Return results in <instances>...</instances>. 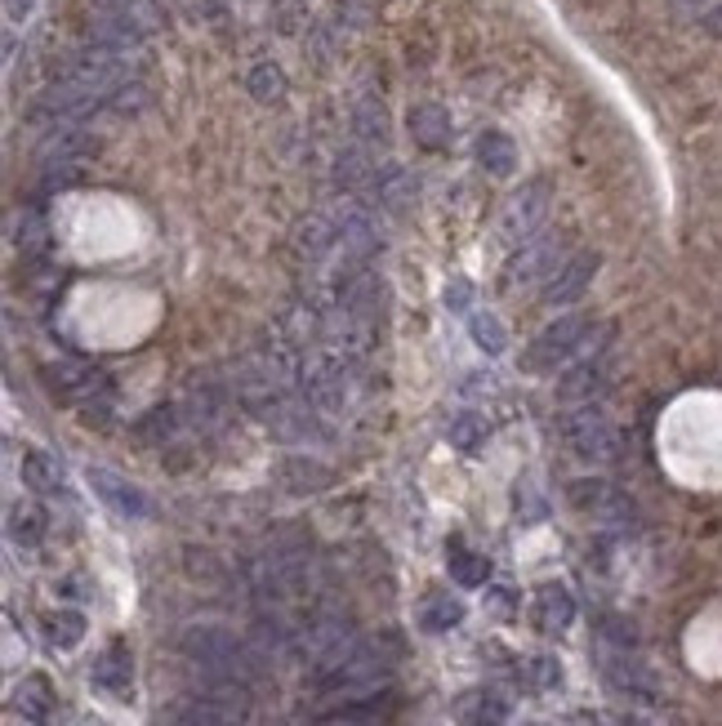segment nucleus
Returning a JSON list of instances; mask_svg holds the SVG:
<instances>
[{
  "instance_id": "1",
  "label": "nucleus",
  "mask_w": 722,
  "mask_h": 726,
  "mask_svg": "<svg viewBox=\"0 0 722 726\" xmlns=\"http://www.w3.org/2000/svg\"><path fill=\"white\" fill-rule=\"evenodd\" d=\"M357 646H361V637H357V628H352V619L343 610H316L308 619V628L294 637V650L312 664L316 681L334 677L357 655Z\"/></svg>"
},
{
  "instance_id": "2",
  "label": "nucleus",
  "mask_w": 722,
  "mask_h": 726,
  "mask_svg": "<svg viewBox=\"0 0 722 726\" xmlns=\"http://www.w3.org/2000/svg\"><path fill=\"white\" fill-rule=\"evenodd\" d=\"M178 650L187 655L192 668L236 673V677H245V681H250V673H254V664H258V655H254L245 641H236L223 624H192V628H183Z\"/></svg>"
},
{
  "instance_id": "3",
  "label": "nucleus",
  "mask_w": 722,
  "mask_h": 726,
  "mask_svg": "<svg viewBox=\"0 0 722 726\" xmlns=\"http://www.w3.org/2000/svg\"><path fill=\"white\" fill-rule=\"evenodd\" d=\"M562 436H566L570 454L584 459V463H611L619 454V432H615V423L606 419V410L597 401L570 405L562 414Z\"/></svg>"
},
{
  "instance_id": "4",
  "label": "nucleus",
  "mask_w": 722,
  "mask_h": 726,
  "mask_svg": "<svg viewBox=\"0 0 722 726\" xmlns=\"http://www.w3.org/2000/svg\"><path fill=\"white\" fill-rule=\"evenodd\" d=\"M588 343H593V325H588V316L570 312V316H557L553 325H544V330L535 334V343L526 347L521 365L535 370V374H553L557 365L575 361Z\"/></svg>"
},
{
  "instance_id": "5",
  "label": "nucleus",
  "mask_w": 722,
  "mask_h": 726,
  "mask_svg": "<svg viewBox=\"0 0 722 726\" xmlns=\"http://www.w3.org/2000/svg\"><path fill=\"white\" fill-rule=\"evenodd\" d=\"M388 681V659L374 650V646H357V655L334 673V677H325L321 686H325V699H334V704H361V699H370L379 686Z\"/></svg>"
},
{
  "instance_id": "6",
  "label": "nucleus",
  "mask_w": 722,
  "mask_h": 726,
  "mask_svg": "<svg viewBox=\"0 0 722 726\" xmlns=\"http://www.w3.org/2000/svg\"><path fill=\"white\" fill-rule=\"evenodd\" d=\"M192 699H201L205 708H214L227 726H241L254 708L250 699V681L236 677V673H209V668H192Z\"/></svg>"
},
{
  "instance_id": "7",
  "label": "nucleus",
  "mask_w": 722,
  "mask_h": 726,
  "mask_svg": "<svg viewBox=\"0 0 722 726\" xmlns=\"http://www.w3.org/2000/svg\"><path fill=\"white\" fill-rule=\"evenodd\" d=\"M597 664H602L606 681H611L619 695L642 699V704L655 699V677H651V668L637 659V646H619V641L597 637Z\"/></svg>"
},
{
  "instance_id": "8",
  "label": "nucleus",
  "mask_w": 722,
  "mask_h": 726,
  "mask_svg": "<svg viewBox=\"0 0 722 726\" xmlns=\"http://www.w3.org/2000/svg\"><path fill=\"white\" fill-rule=\"evenodd\" d=\"M606 379H611V343H588V347L566 365V374H562V383H557V396H562L566 405H584V401H593V396L606 387Z\"/></svg>"
},
{
  "instance_id": "9",
  "label": "nucleus",
  "mask_w": 722,
  "mask_h": 726,
  "mask_svg": "<svg viewBox=\"0 0 722 726\" xmlns=\"http://www.w3.org/2000/svg\"><path fill=\"white\" fill-rule=\"evenodd\" d=\"M330 218H334V227H339L343 258H370V254H379V245H383L379 223H374V214H370L357 196L343 192V196L330 205Z\"/></svg>"
},
{
  "instance_id": "10",
  "label": "nucleus",
  "mask_w": 722,
  "mask_h": 726,
  "mask_svg": "<svg viewBox=\"0 0 722 726\" xmlns=\"http://www.w3.org/2000/svg\"><path fill=\"white\" fill-rule=\"evenodd\" d=\"M566 258H570V254L562 249V236H553V232H535V236L521 241V249L513 254V263H508V281H513V285L548 281Z\"/></svg>"
},
{
  "instance_id": "11",
  "label": "nucleus",
  "mask_w": 722,
  "mask_h": 726,
  "mask_svg": "<svg viewBox=\"0 0 722 726\" xmlns=\"http://www.w3.org/2000/svg\"><path fill=\"white\" fill-rule=\"evenodd\" d=\"M544 214H548V187H544V183H526L521 192L508 196V205H504V214H499V232H504V241H508V245L530 241V236L539 232Z\"/></svg>"
},
{
  "instance_id": "12",
  "label": "nucleus",
  "mask_w": 722,
  "mask_h": 726,
  "mask_svg": "<svg viewBox=\"0 0 722 726\" xmlns=\"http://www.w3.org/2000/svg\"><path fill=\"white\" fill-rule=\"evenodd\" d=\"M597 254L593 249H579V254H570L548 281H544V290H539V298H544V307H570L575 298H584V290L593 285V276H597Z\"/></svg>"
},
{
  "instance_id": "13",
  "label": "nucleus",
  "mask_w": 722,
  "mask_h": 726,
  "mask_svg": "<svg viewBox=\"0 0 722 726\" xmlns=\"http://www.w3.org/2000/svg\"><path fill=\"white\" fill-rule=\"evenodd\" d=\"M294 249H299V258L308 267H330L343 254V241H339V227H334L330 209L325 214H303L294 223Z\"/></svg>"
},
{
  "instance_id": "14",
  "label": "nucleus",
  "mask_w": 722,
  "mask_h": 726,
  "mask_svg": "<svg viewBox=\"0 0 722 726\" xmlns=\"http://www.w3.org/2000/svg\"><path fill=\"white\" fill-rule=\"evenodd\" d=\"M183 419H187L192 428H201V432L223 428V419H227V396H223V387L196 374L192 387H187V396H183Z\"/></svg>"
},
{
  "instance_id": "15",
  "label": "nucleus",
  "mask_w": 722,
  "mask_h": 726,
  "mask_svg": "<svg viewBox=\"0 0 722 726\" xmlns=\"http://www.w3.org/2000/svg\"><path fill=\"white\" fill-rule=\"evenodd\" d=\"M89 485H94V494H98L111 512H120V517H147V494H143L134 481H125L120 472H111V468H89Z\"/></svg>"
},
{
  "instance_id": "16",
  "label": "nucleus",
  "mask_w": 722,
  "mask_h": 726,
  "mask_svg": "<svg viewBox=\"0 0 722 726\" xmlns=\"http://www.w3.org/2000/svg\"><path fill=\"white\" fill-rule=\"evenodd\" d=\"M98 143L76 125V120H67V125H53L49 134H45V143H40V165H76L80 156H89Z\"/></svg>"
},
{
  "instance_id": "17",
  "label": "nucleus",
  "mask_w": 722,
  "mask_h": 726,
  "mask_svg": "<svg viewBox=\"0 0 722 726\" xmlns=\"http://www.w3.org/2000/svg\"><path fill=\"white\" fill-rule=\"evenodd\" d=\"M414 196H419L414 174H410L406 165H397V160H383V165H379V174H374L370 200H379L383 209H410V205H414Z\"/></svg>"
},
{
  "instance_id": "18",
  "label": "nucleus",
  "mask_w": 722,
  "mask_h": 726,
  "mask_svg": "<svg viewBox=\"0 0 722 726\" xmlns=\"http://www.w3.org/2000/svg\"><path fill=\"white\" fill-rule=\"evenodd\" d=\"M374 174H379V165L370 160L365 147H343V151L334 156V183H339V192H348V196H370Z\"/></svg>"
},
{
  "instance_id": "19",
  "label": "nucleus",
  "mask_w": 722,
  "mask_h": 726,
  "mask_svg": "<svg viewBox=\"0 0 722 726\" xmlns=\"http://www.w3.org/2000/svg\"><path fill=\"white\" fill-rule=\"evenodd\" d=\"M530 615H535V628H539V632H562V628H570V619H575V597H570L562 583H539Z\"/></svg>"
},
{
  "instance_id": "20",
  "label": "nucleus",
  "mask_w": 722,
  "mask_h": 726,
  "mask_svg": "<svg viewBox=\"0 0 722 726\" xmlns=\"http://www.w3.org/2000/svg\"><path fill=\"white\" fill-rule=\"evenodd\" d=\"M410 134H414L419 147L441 151L450 143V111L437 107V102H414L410 107Z\"/></svg>"
},
{
  "instance_id": "21",
  "label": "nucleus",
  "mask_w": 722,
  "mask_h": 726,
  "mask_svg": "<svg viewBox=\"0 0 722 726\" xmlns=\"http://www.w3.org/2000/svg\"><path fill=\"white\" fill-rule=\"evenodd\" d=\"M94 681L103 686V690H111V695H125L129 686H134V659H129V650L116 641V646H107L98 659H94Z\"/></svg>"
},
{
  "instance_id": "22",
  "label": "nucleus",
  "mask_w": 722,
  "mask_h": 726,
  "mask_svg": "<svg viewBox=\"0 0 722 726\" xmlns=\"http://www.w3.org/2000/svg\"><path fill=\"white\" fill-rule=\"evenodd\" d=\"M94 9H98V13H111V18L129 22V27H138L143 36H152V31L165 22L160 0H94Z\"/></svg>"
},
{
  "instance_id": "23",
  "label": "nucleus",
  "mask_w": 722,
  "mask_h": 726,
  "mask_svg": "<svg viewBox=\"0 0 722 726\" xmlns=\"http://www.w3.org/2000/svg\"><path fill=\"white\" fill-rule=\"evenodd\" d=\"M18 477H22V485H31L36 494H53V490L62 485V468H58V459H53L49 450H22Z\"/></svg>"
},
{
  "instance_id": "24",
  "label": "nucleus",
  "mask_w": 722,
  "mask_h": 726,
  "mask_svg": "<svg viewBox=\"0 0 722 726\" xmlns=\"http://www.w3.org/2000/svg\"><path fill=\"white\" fill-rule=\"evenodd\" d=\"M477 160H481V169H486V174L504 178V174H513V165H517V147H513V138H508V134L486 129V134L477 138Z\"/></svg>"
},
{
  "instance_id": "25",
  "label": "nucleus",
  "mask_w": 722,
  "mask_h": 726,
  "mask_svg": "<svg viewBox=\"0 0 722 726\" xmlns=\"http://www.w3.org/2000/svg\"><path fill=\"white\" fill-rule=\"evenodd\" d=\"M446 566H450L455 583H464V588H481V583H486V575H490V561H486L481 552L464 548L459 539H455V543L446 548Z\"/></svg>"
},
{
  "instance_id": "26",
  "label": "nucleus",
  "mask_w": 722,
  "mask_h": 726,
  "mask_svg": "<svg viewBox=\"0 0 722 726\" xmlns=\"http://www.w3.org/2000/svg\"><path fill=\"white\" fill-rule=\"evenodd\" d=\"M486 436H490V423H486L481 414H472V410H464V414H455V419L446 423V441H450L455 450H464V454H477V450L486 445Z\"/></svg>"
},
{
  "instance_id": "27",
  "label": "nucleus",
  "mask_w": 722,
  "mask_h": 726,
  "mask_svg": "<svg viewBox=\"0 0 722 726\" xmlns=\"http://www.w3.org/2000/svg\"><path fill=\"white\" fill-rule=\"evenodd\" d=\"M459 713H464L468 726H499V722L508 717V704H504L495 690H468V695L459 699Z\"/></svg>"
},
{
  "instance_id": "28",
  "label": "nucleus",
  "mask_w": 722,
  "mask_h": 726,
  "mask_svg": "<svg viewBox=\"0 0 722 726\" xmlns=\"http://www.w3.org/2000/svg\"><path fill=\"white\" fill-rule=\"evenodd\" d=\"M352 129L361 143H388V111L379 98H357L352 102Z\"/></svg>"
},
{
  "instance_id": "29",
  "label": "nucleus",
  "mask_w": 722,
  "mask_h": 726,
  "mask_svg": "<svg viewBox=\"0 0 722 726\" xmlns=\"http://www.w3.org/2000/svg\"><path fill=\"white\" fill-rule=\"evenodd\" d=\"M459 619H464V601L450 597V592H432V597L423 601V610H419V624H423L428 632H450Z\"/></svg>"
},
{
  "instance_id": "30",
  "label": "nucleus",
  "mask_w": 722,
  "mask_h": 726,
  "mask_svg": "<svg viewBox=\"0 0 722 726\" xmlns=\"http://www.w3.org/2000/svg\"><path fill=\"white\" fill-rule=\"evenodd\" d=\"M468 334H472V343L486 352V356H499L504 347H508V330H504V321L495 316V312H472L468 316Z\"/></svg>"
},
{
  "instance_id": "31",
  "label": "nucleus",
  "mask_w": 722,
  "mask_h": 726,
  "mask_svg": "<svg viewBox=\"0 0 722 726\" xmlns=\"http://www.w3.org/2000/svg\"><path fill=\"white\" fill-rule=\"evenodd\" d=\"M45 637H49L53 650L80 646V641H85V615H80V610H53V615L45 619Z\"/></svg>"
},
{
  "instance_id": "32",
  "label": "nucleus",
  "mask_w": 722,
  "mask_h": 726,
  "mask_svg": "<svg viewBox=\"0 0 722 726\" xmlns=\"http://www.w3.org/2000/svg\"><path fill=\"white\" fill-rule=\"evenodd\" d=\"M245 89L258 98V102H281L285 98V71L276 67V62H254L250 67V76H245Z\"/></svg>"
},
{
  "instance_id": "33",
  "label": "nucleus",
  "mask_w": 722,
  "mask_h": 726,
  "mask_svg": "<svg viewBox=\"0 0 722 726\" xmlns=\"http://www.w3.org/2000/svg\"><path fill=\"white\" fill-rule=\"evenodd\" d=\"M40 534H45V512L36 503H13L9 508V539L22 548H36Z\"/></svg>"
},
{
  "instance_id": "34",
  "label": "nucleus",
  "mask_w": 722,
  "mask_h": 726,
  "mask_svg": "<svg viewBox=\"0 0 722 726\" xmlns=\"http://www.w3.org/2000/svg\"><path fill=\"white\" fill-rule=\"evenodd\" d=\"M281 477L290 481V490H321L330 477H325V468L316 463V459H290L285 468H281Z\"/></svg>"
},
{
  "instance_id": "35",
  "label": "nucleus",
  "mask_w": 722,
  "mask_h": 726,
  "mask_svg": "<svg viewBox=\"0 0 722 726\" xmlns=\"http://www.w3.org/2000/svg\"><path fill=\"white\" fill-rule=\"evenodd\" d=\"M13 241H18L22 254H40V249H45V223H40L36 209H22V214H18V236H13Z\"/></svg>"
},
{
  "instance_id": "36",
  "label": "nucleus",
  "mask_w": 722,
  "mask_h": 726,
  "mask_svg": "<svg viewBox=\"0 0 722 726\" xmlns=\"http://www.w3.org/2000/svg\"><path fill=\"white\" fill-rule=\"evenodd\" d=\"M138 432H143L147 441L165 445V441H169V436L178 432V410H169V405H165V410H152V414H147V419L138 423Z\"/></svg>"
},
{
  "instance_id": "37",
  "label": "nucleus",
  "mask_w": 722,
  "mask_h": 726,
  "mask_svg": "<svg viewBox=\"0 0 722 726\" xmlns=\"http://www.w3.org/2000/svg\"><path fill=\"white\" fill-rule=\"evenodd\" d=\"M18 708H22L27 717H45V713H49V686H45L40 677H27L22 690H18Z\"/></svg>"
},
{
  "instance_id": "38",
  "label": "nucleus",
  "mask_w": 722,
  "mask_h": 726,
  "mask_svg": "<svg viewBox=\"0 0 722 726\" xmlns=\"http://www.w3.org/2000/svg\"><path fill=\"white\" fill-rule=\"evenodd\" d=\"M107 107H111V111H120V116H134V111H143V107H147V89H143L138 80H129V85H120V89L107 98Z\"/></svg>"
},
{
  "instance_id": "39",
  "label": "nucleus",
  "mask_w": 722,
  "mask_h": 726,
  "mask_svg": "<svg viewBox=\"0 0 722 726\" xmlns=\"http://www.w3.org/2000/svg\"><path fill=\"white\" fill-rule=\"evenodd\" d=\"M530 677H535L539 686H557V681H562V668H557L553 655H535V659H530Z\"/></svg>"
},
{
  "instance_id": "40",
  "label": "nucleus",
  "mask_w": 722,
  "mask_h": 726,
  "mask_svg": "<svg viewBox=\"0 0 722 726\" xmlns=\"http://www.w3.org/2000/svg\"><path fill=\"white\" fill-rule=\"evenodd\" d=\"M468 303H472V285H468L464 276H455V281L446 285V307H450V312H468Z\"/></svg>"
},
{
  "instance_id": "41",
  "label": "nucleus",
  "mask_w": 722,
  "mask_h": 726,
  "mask_svg": "<svg viewBox=\"0 0 722 726\" xmlns=\"http://www.w3.org/2000/svg\"><path fill=\"white\" fill-rule=\"evenodd\" d=\"M700 27H704L709 36H718V40H722V0L704 9V18H700Z\"/></svg>"
},
{
  "instance_id": "42",
  "label": "nucleus",
  "mask_w": 722,
  "mask_h": 726,
  "mask_svg": "<svg viewBox=\"0 0 722 726\" xmlns=\"http://www.w3.org/2000/svg\"><path fill=\"white\" fill-rule=\"evenodd\" d=\"M4 13H9V22H18L31 13V0H4Z\"/></svg>"
},
{
  "instance_id": "43",
  "label": "nucleus",
  "mask_w": 722,
  "mask_h": 726,
  "mask_svg": "<svg viewBox=\"0 0 722 726\" xmlns=\"http://www.w3.org/2000/svg\"><path fill=\"white\" fill-rule=\"evenodd\" d=\"M490 606H495L499 615H508V606H513V597H508V588H490Z\"/></svg>"
}]
</instances>
